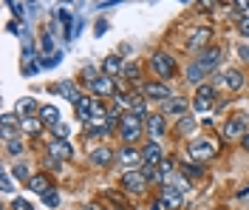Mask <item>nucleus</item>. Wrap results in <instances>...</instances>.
<instances>
[{
  "label": "nucleus",
  "mask_w": 249,
  "mask_h": 210,
  "mask_svg": "<svg viewBox=\"0 0 249 210\" xmlns=\"http://www.w3.org/2000/svg\"><path fill=\"white\" fill-rule=\"evenodd\" d=\"M0 185H3V193H9V191H12V182H9L6 173H3V179H0Z\"/></svg>",
  "instance_id": "e433bc0d"
},
{
  "label": "nucleus",
  "mask_w": 249,
  "mask_h": 210,
  "mask_svg": "<svg viewBox=\"0 0 249 210\" xmlns=\"http://www.w3.org/2000/svg\"><path fill=\"white\" fill-rule=\"evenodd\" d=\"M187 111H190V102L181 97H173L164 102V116H184Z\"/></svg>",
  "instance_id": "f3484780"
},
{
  "label": "nucleus",
  "mask_w": 249,
  "mask_h": 210,
  "mask_svg": "<svg viewBox=\"0 0 249 210\" xmlns=\"http://www.w3.org/2000/svg\"><path fill=\"white\" fill-rule=\"evenodd\" d=\"M116 159L122 162L127 171H142V165H144V159H142V151H136L133 145H124L119 153H116Z\"/></svg>",
  "instance_id": "6e6552de"
},
{
  "label": "nucleus",
  "mask_w": 249,
  "mask_h": 210,
  "mask_svg": "<svg viewBox=\"0 0 249 210\" xmlns=\"http://www.w3.org/2000/svg\"><path fill=\"white\" fill-rule=\"evenodd\" d=\"M37 116H40V119H43V122H46L48 128H51V125H57V122H60V111H57V108H54V105H43V108H40V114H37Z\"/></svg>",
  "instance_id": "b1692460"
},
{
  "label": "nucleus",
  "mask_w": 249,
  "mask_h": 210,
  "mask_svg": "<svg viewBox=\"0 0 249 210\" xmlns=\"http://www.w3.org/2000/svg\"><path fill=\"white\" fill-rule=\"evenodd\" d=\"M51 134H54V139H68V125L57 122V125H51Z\"/></svg>",
  "instance_id": "cd10ccee"
},
{
  "label": "nucleus",
  "mask_w": 249,
  "mask_h": 210,
  "mask_svg": "<svg viewBox=\"0 0 249 210\" xmlns=\"http://www.w3.org/2000/svg\"><path fill=\"white\" fill-rule=\"evenodd\" d=\"M102 71H105L108 77H116V74H122V71H124V65H122V60H119L116 54H108V57H105V63H102Z\"/></svg>",
  "instance_id": "6ab92c4d"
},
{
  "label": "nucleus",
  "mask_w": 249,
  "mask_h": 210,
  "mask_svg": "<svg viewBox=\"0 0 249 210\" xmlns=\"http://www.w3.org/2000/svg\"><path fill=\"white\" fill-rule=\"evenodd\" d=\"M91 91L96 97H113V94H116V80L108 77V74H102V77L91 85Z\"/></svg>",
  "instance_id": "f8f14e48"
},
{
  "label": "nucleus",
  "mask_w": 249,
  "mask_h": 210,
  "mask_svg": "<svg viewBox=\"0 0 249 210\" xmlns=\"http://www.w3.org/2000/svg\"><path fill=\"white\" fill-rule=\"evenodd\" d=\"M122 77L124 80H139V65H124Z\"/></svg>",
  "instance_id": "7c9ffc66"
},
{
  "label": "nucleus",
  "mask_w": 249,
  "mask_h": 210,
  "mask_svg": "<svg viewBox=\"0 0 249 210\" xmlns=\"http://www.w3.org/2000/svg\"><path fill=\"white\" fill-rule=\"evenodd\" d=\"M238 29H241V34H244V37H249V17H244V20H241V26H238Z\"/></svg>",
  "instance_id": "c9c22d12"
},
{
  "label": "nucleus",
  "mask_w": 249,
  "mask_h": 210,
  "mask_svg": "<svg viewBox=\"0 0 249 210\" xmlns=\"http://www.w3.org/2000/svg\"><path fill=\"white\" fill-rule=\"evenodd\" d=\"M147 185H150V182L144 179L142 171H127V173L122 176V191L124 193H142Z\"/></svg>",
  "instance_id": "0eeeda50"
},
{
  "label": "nucleus",
  "mask_w": 249,
  "mask_h": 210,
  "mask_svg": "<svg viewBox=\"0 0 249 210\" xmlns=\"http://www.w3.org/2000/svg\"><path fill=\"white\" fill-rule=\"evenodd\" d=\"M43 125H46V122H43L40 116H26V119H20V128L26 131V134H31V136H37V134L43 131Z\"/></svg>",
  "instance_id": "5701e85b"
},
{
  "label": "nucleus",
  "mask_w": 249,
  "mask_h": 210,
  "mask_svg": "<svg viewBox=\"0 0 249 210\" xmlns=\"http://www.w3.org/2000/svg\"><path fill=\"white\" fill-rule=\"evenodd\" d=\"M12 210H31V205L26 199H15V202H12Z\"/></svg>",
  "instance_id": "f704fd0d"
},
{
  "label": "nucleus",
  "mask_w": 249,
  "mask_h": 210,
  "mask_svg": "<svg viewBox=\"0 0 249 210\" xmlns=\"http://www.w3.org/2000/svg\"><path fill=\"white\" fill-rule=\"evenodd\" d=\"M6 151H9L12 156H20V153H23V142H20V136H17V139H12V142L6 145Z\"/></svg>",
  "instance_id": "c756f323"
},
{
  "label": "nucleus",
  "mask_w": 249,
  "mask_h": 210,
  "mask_svg": "<svg viewBox=\"0 0 249 210\" xmlns=\"http://www.w3.org/2000/svg\"><path fill=\"white\" fill-rule=\"evenodd\" d=\"M54 91H60V94H65V97L71 99L74 105H77L79 99H82V94H79L77 88H74V82H60V85H54Z\"/></svg>",
  "instance_id": "a878e982"
},
{
  "label": "nucleus",
  "mask_w": 249,
  "mask_h": 210,
  "mask_svg": "<svg viewBox=\"0 0 249 210\" xmlns=\"http://www.w3.org/2000/svg\"><path fill=\"white\" fill-rule=\"evenodd\" d=\"M142 94H144V99H156V102H167V99H173V91L170 85H164V82H144L142 85Z\"/></svg>",
  "instance_id": "39448f33"
},
{
  "label": "nucleus",
  "mask_w": 249,
  "mask_h": 210,
  "mask_svg": "<svg viewBox=\"0 0 249 210\" xmlns=\"http://www.w3.org/2000/svg\"><path fill=\"white\" fill-rule=\"evenodd\" d=\"M93 105H96V102H93L91 97H82L77 102V116L85 122V125H88V119H91V114H93Z\"/></svg>",
  "instance_id": "4be33fe9"
},
{
  "label": "nucleus",
  "mask_w": 249,
  "mask_h": 210,
  "mask_svg": "<svg viewBox=\"0 0 249 210\" xmlns=\"http://www.w3.org/2000/svg\"><path fill=\"white\" fill-rule=\"evenodd\" d=\"M210 40H213V29L201 26V29H196V32L190 34V40H187V51H190V54H198V51H204L207 46H210Z\"/></svg>",
  "instance_id": "423d86ee"
},
{
  "label": "nucleus",
  "mask_w": 249,
  "mask_h": 210,
  "mask_svg": "<svg viewBox=\"0 0 249 210\" xmlns=\"http://www.w3.org/2000/svg\"><path fill=\"white\" fill-rule=\"evenodd\" d=\"M99 77H102V74H96V71H93L91 65H88V68H82V82H88V85H93V82L99 80Z\"/></svg>",
  "instance_id": "c85d7f7f"
},
{
  "label": "nucleus",
  "mask_w": 249,
  "mask_h": 210,
  "mask_svg": "<svg viewBox=\"0 0 249 210\" xmlns=\"http://www.w3.org/2000/svg\"><path fill=\"white\" fill-rule=\"evenodd\" d=\"M224 82H227V88L238 91V88H244V74H241L238 68H227V71H224Z\"/></svg>",
  "instance_id": "aec40b11"
},
{
  "label": "nucleus",
  "mask_w": 249,
  "mask_h": 210,
  "mask_svg": "<svg viewBox=\"0 0 249 210\" xmlns=\"http://www.w3.org/2000/svg\"><path fill=\"white\" fill-rule=\"evenodd\" d=\"M247 196H249V182L241 188V191H238V199H247Z\"/></svg>",
  "instance_id": "a19ab883"
},
{
  "label": "nucleus",
  "mask_w": 249,
  "mask_h": 210,
  "mask_svg": "<svg viewBox=\"0 0 249 210\" xmlns=\"http://www.w3.org/2000/svg\"><path fill=\"white\" fill-rule=\"evenodd\" d=\"M29 188L34 191V193L46 196L48 191H51V182H48V176H31V179H29Z\"/></svg>",
  "instance_id": "393cba45"
},
{
  "label": "nucleus",
  "mask_w": 249,
  "mask_h": 210,
  "mask_svg": "<svg viewBox=\"0 0 249 210\" xmlns=\"http://www.w3.org/2000/svg\"><path fill=\"white\" fill-rule=\"evenodd\" d=\"M142 159H144V165H161V162H164V151H161V145L153 139V142H147V145H144Z\"/></svg>",
  "instance_id": "ddd939ff"
},
{
  "label": "nucleus",
  "mask_w": 249,
  "mask_h": 210,
  "mask_svg": "<svg viewBox=\"0 0 249 210\" xmlns=\"http://www.w3.org/2000/svg\"><path fill=\"white\" fill-rule=\"evenodd\" d=\"M215 94H218L215 85H207V82H201V85L196 88L193 108H196V111H210V108H213V102H215Z\"/></svg>",
  "instance_id": "20e7f679"
},
{
  "label": "nucleus",
  "mask_w": 249,
  "mask_h": 210,
  "mask_svg": "<svg viewBox=\"0 0 249 210\" xmlns=\"http://www.w3.org/2000/svg\"><path fill=\"white\" fill-rule=\"evenodd\" d=\"M167 205H164V199H156L153 205H150V210H164Z\"/></svg>",
  "instance_id": "ea45409f"
},
{
  "label": "nucleus",
  "mask_w": 249,
  "mask_h": 210,
  "mask_svg": "<svg viewBox=\"0 0 249 210\" xmlns=\"http://www.w3.org/2000/svg\"><path fill=\"white\" fill-rule=\"evenodd\" d=\"M43 202H46L48 208H57V205H60V196H57V191H48V193L43 196Z\"/></svg>",
  "instance_id": "2f4dec72"
},
{
  "label": "nucleus",
  "mask_w": 249,
  "mask_h": 210,
  "mask_svg": "<svg viewBox=\"0 0 249 210\" xmlns=\"http://www.w3.org/2000/svg\"><path fill=\"white\" fill-rule=\"evenodd\" d=\"M232 9L244 15V12H249V0H232Z\"/></svg>",
  "instance_id": "72a5a7b5"
},
{
  "label": "nucleus",
  "mask_w": 249,
  "mask_h": 210,
  "mask_svg": "<svg viewBox=\"0 0 249 210\" xmlns=\"http://www.w3.org/2000/svg\"><path fill=\"white\" fill-rule=\"evenodd\" d=\"M221 54H224V51L218 49V46H207V49L198 54V63H204L207 68H215L218 60H221Z\"/></svg>",
  "instance_id": "a211bd4d"
},
{
  "label": "nucleus",
  "mask_w": 249,
  "mask_h": 210,
  "mask_svg": "<svg viewBox=\"0 0 249 210\" xmlns=\"http://www.w3.org/2000/svg\"><path fill=\"white\" fill-rule=\"evenodd\" d=\"M187 153H190V159L193 162H210L215 156V145L210 142V139H193V142H187Z\"/></svg>",
  "instance_id": "7ed1b4c3"
},
{
  "label": "nucleus",
  "mask_w": 249,
  "mask_h": 210,
  "mask_svg": "<svg viewBox=\"0 0 249 210\" xmlns=\"http://www.w3.org/2000/svg\"><path fill=\"white\" fill-rule=\"evenodd\" d=\"M150 68H153V74L161 82L178 77V65H176V60H173V54H167V51H153V57H150Z\"/></svg>",
  "instance_id": "f257e3e1"
},
{
  "label": "nucleus",
  "mask_w": 249,
  "mask_h": 210,
  "mask_svg": "<svg viewBox=\"0 0 249 210\" xmlns=\"http://www.w3.org/2000/svg\"><path fill=\"white\" fill-rule=\"evenodd\" d=\"M241 57H244V60H249V49H241Z\"/></svg>",
  "instance_id": "37998d69"
},
{
  "label": "nucleus",
  "mask_w": 249,
  "mask_h": 210,
  "mask_svg": "<svg viewBox=\"0 0 249 210\" xmlns=\"http://www.w3.org/2000/svg\"><path fill=\"white\" fill-rule=\"evenodd\" d=\"M207 71H210V68H207V65L204 63H198V60H193V63L187 65V82H193V85H196V88H198V85H201L204 82V77H207Z\"/></svg>",
  "instance_id": "4468645a"
},
{
  "label": "nucleus",
  "mask_w": 249,
  "mask_h": 210,
  "mask_svg": "<svg viewBox=\"0 0 249 210\" xmlns=\"http://www.w3.org/2000/svg\"><path fill=\"white\" fill-rule=\"evenodd\" d=\"M113 159H116V153L110 148H96V151H91V156H88V162L96 165V168H108Z\"/></svg>",
  "instance_id": "2eb2a0df"
},
{
  "label": "nucleus",
  "mask_w": 249,
  "mask_h": 210,
  "mask_svg": "<svg viewBox=\"0 0 249 210\" xmlns=\"http://www.w3.org/2000/svg\"><path fill=\"white\" fill-rule=\"evenodd\" d=\"M119 134H122V142L124 145H133L139 142V136L144 134V119H139L133 111H127L119 122Z\"/></svg>",
  "instance_id": "f03ea898"
},
{
  "label": "nucleus",
  "mask_w": 249,
  "mask_h": 210,
  "mask_svg": "<svg viewBox=\"0 0 249 210\" xmlns=\"http://www.w3.org/2000/svg\"><path fill=\"white\" fill-rule=\"evenodd\" d=\"M164 128H167V122H164V114H150V116L144 119V134H147L150 139L161 136V134H164Z\"/></svg>",
  "instance_id": "9b49d317"
},
{
  "label": "nucleus",
  "mask_w": 249,
  "mask_h": 210,
  "mask_svg": "<svg viewBox=\"0 0 249 210\" xmlns=\"http://www.w3.org/2000/svg\"><path fill=\"white\" fill-rule=\"evenodd\" d=\"M48 156L57 159V162H68L74 156V148H71L68 139H51V142H48Z\"/></svg>",
  "instance_id": "1a4fd4ad"
},
{
  "label": "nucleus",
  "mask_w": 249,
  "mask_h": 210,
  "mask_svg": "<svg viewBox=\"0 0 249 210\" xmlns=\"http://www.w3.org/2000/svg\"><path fill=\"white\" fill-rule=\"evenodd\" d=\"M181 173L190 179H198V176H204V168H201V162H187V165H181Z\"/></svg>",
  "instance_id": "bb28decb"
},
{
  "label": "nucleus",
  "mask_w": 249,
  "mask_h": 210,
  "mask_svg": "<svg viewBox=\"0 0 249 210\" xmlns=\"http://www.w3.org/2000/svg\"><path fill=\"white\" fill-rule=\"evenodd\" d=\"M161 199H164V205L170 210H178L181 202H184V199H181V191H173L170 185H164V196H161Z\"/></svg>",
  "instance_id": "412c9836"
},
{
  "label": "nucleus",
  "mask_w": 249,
  "mask_h": 210,
  "mask_svg": "<svg viewBox=\"0 0 249 210\" xmlns=\"http://www.w3.org/2000/svg\"><path fill=\"white\" fill-rule=\"evenodd\" d=\"M15 176L17 179H26V182H29V168H26V165H23V162H17V165H15Z\"/></svg>",
  "instance_id": "473e14b6"
},
{
  "label": "nucleus",
  "mask_w": 249,
  "mask_h": 210,
  "mask_svg": "<svg viewBox=\"0 0 249 210\" xmlns=\"http://www.w3.org/2000/svg\"><path fill=\"white\" fill-rule=\"evenodd\" d=\"M193 125H196V122H193V119H187V116H184V122H181V128H178V131H184V134H187V131H193Z\"/></svg>",
  "instance_id": "58836bf2"
},
{
  "label": "nucleus",
  "mask_w": 249,
  "mask_h": 210,
  "mask_svg": "<svg viewBox=\"0 0 249 210\" xmlns=\"http://www.w3.org/2000/svg\"><path fill=\"white\" fill-rule=\"evenodd\" d=\"M241 145H244V151H249V134H244V139H241Z\"/></svg>",
  "instance_id": "79ce46f5"
},
{
  "label": "nucleus",
  "mask_w": 249,
  "mask_h": 210,
  "mask_svg": "<svg viewBox=\"0 0 249 210\" xmlns=\"http://www.w3.org/2000/svg\"><path fill=\"white\" fill-rule=\"evenodd\" d=\"M218 0H198V9H213Z\"/></svg>",
  "instance_id": "4c0bfd02"
},
{
  "label": "nucleus",
  "mask_w": 249,
  "mask_h": 210,
  "mask_svg": "<svg viewBox=\"0 0 249 210\" xmlns=\"http://www.w3.org/2000/svg\"><path fill=\"white\" fill-rule=\"evenodd\" d=\"M40 108H43V105H37V99L23 97V99H20V102L15 105V114L20 116V119H26V116H34V114H40Z\"/></svg>",
  "instance_id": "dca6fc26"
},
{
  "label": "nucleus",
  "mask_w": 249,
  "mask_h": 210,
  "mask_svg": "<svg viewBox=\"0 0 249 210\" xmlns=\"http://www.w3.org/2000/svg\"><path fill=\"white\" fill-rule=\"evenodd\" d=\"M110 210H124V208H110Z\"/></svg>",
  "instance_id": "c03bdc74"
},
{
  "label": "nucleus",
  "mask_w": 249,
  "mask_h": 210,
  "mask_svg": "<svg viewBox=\"0 0 249 210\" xmlns=\"http://www.w3.org/2000/svg\"><path fill=\"white\" fill-rule=\"evenodd\" d=\"M247 134V116H232L224 122V136L227 139H244Z\"/></svg>",
  "instance_id": "9d476101"
}]
</instances>
